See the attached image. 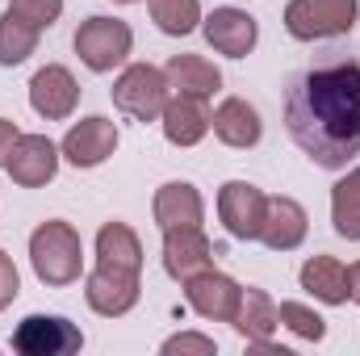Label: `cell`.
Segmentation results:
<instances>
[{
    "mask_svg": "<svg viewBox=\"0 0 360 356\" xmlns=\"http://www.w3.org/2000/svg\"><path fill=\"white\" fill-rule=\"evenodd\" d=\"M289 139L319 168H348L360 155V63H327L293 76L285 96Z\"/></svg>",
    "mask_w": 360,
    "mask_h": 356,
    "instance_id": "1",
    "label": "cell"
},
{
    "mask_svg": "<svg viewBox=\"0 0 360 356\" xmlns=\"http://www.w3.org/2000/svg\"><path fill=\"white\" fill-rule=\"evenodd\" d=\"M30 265H34L42 285H55V289L80 281V272H84V243H80L76 227L63 222V218L42 222L30 235Z\"/></svg>",
    "mask_w": 360,
    "mask_h": 356,
    "instance_id": "2",
    "label": "cell"
},
{
    "mask_svg": "<svg viewBox=\"0 0 360 356\" xmlns=\"http://www.w3.org/2000/svg\"><path fill=\"white\" fill-rule=\"evenodd\" d=\"M130 46H134V34L122 17H89L80 30H76V55L89 72H113L130 59Z\"/></svg>",
    "mask_w": 360,
    "mask_h": 356,
    "instance_id": "3",
    "label": "cell"
},
{
    "mask_svg": "<svg viewBox=\"0 0 360 356\" xmlns=\"http://www.w3.org/2000/svg\"><path fill=\"white\" fill-rule=\"evenodd\" d=\"M356 0H289L285 8V30L297 42H319V38H340L356 25Z\"/></svg>",
    "mask_w": 360,
    "mask_h": 356,
    "instance_id": "4",
    "label": "cell"
},
{
    "mask_svg": "<svg viewBox=\"0 0 360 356\" xmlns=\"http://www.w3.org/2000/svg\"><path fill=\"white\" fill-rule=\"evenodd\" d=\"M168 96H172L168 76L160 68H151V63H130L113 84V105L134 122H160Z\"/></svg>",
    "mask_w": 360,
    "mask_h": 356,
    "instance_id": "5",
    "label": "cell"
},
{
    "mask_svg": "<svg viewBox=\"0 0 360 356\" xmlns=\"http://www.w3.org/2000/svg\"><path fill=\"white\" fill-rule=\"evenodd\" d=\"M84 348V336L63 314H30L13 331V352L21 356H72Z\"/></svg>",
    "mask_w": 360,
    "mask_h": 356,
    "instance_id": "6",
    "label": "cell"
},
{
    "mask_svg": "<svg viewBox=\"0 0 360 356\" xmlns=\"http://www.w3.org/2000/svg\"><path fill=\"white\" fill-rule=\"evenodd\" d=\"M264 210H269V193L256 189L252 180H226L218 189V218L235 239H260L264 227Z\"/></svg>",
    "mask_w": 360,
    "mask_h": 356,
    "instance_id": "7",
    "label": "cell"
},
{
    "mask_svg": "<svg viewBox=\"0 0 360 356\" xmlns=\"http://www.w3.org/2000/svg\"><path fill=\"white\" fill-rule=\"evenodd\" d=\"M184 302L201 319H210V323H231L235 310H239V302H243V285L231 281L218 268H205V272H197V276L184 281Z\"/></svg>",
    "mask_w": 360,
    "mask_h": 356,
    "instance_id": "8",
    "label": "cell"
},
{
    "mask_svg": "<svg viewBox=\"0 0 360 356\" xmlns=\"http://www.w3.org/2000/svg\"><path fill=\"white\" fill-rule=\"evenodd\" d=\"M84 298H89V306L96 314L117 319V314L134 310V302H139V272L96 260V268H92L89 281H84Z\"/></svg>",
    "mask_w": 360,
    "mask_h": 356,
    "instance_id": "9",
    "label": "cell"
},
{
    "mask_svg": "<svg viewBox=\"0 0 360 356\" xmlns=\"http://www.w3.org/2000/svg\"><path fill=\"white\" fill-rule=\"evenodd\" d=\"M113 151H117V122H109V117H101V113L80 117V122L63 134V143H59V155H63L68 164H76V168H96V164H105Z\"/></svg>",
    "mask_w": 360,
    "mask_h": 356,
    "instance_id": "10",
    "label": "cell"
},
{
    "mask_svg": "<svg viewBox=\"0 0 360 356\" xmlns=\"http://www.w3.org/2000/svg\"><path fill=\"white\" fill-rule=\"evenodd\" d=\"M30 105H34V113L46 117V122H63V117H72L76 105H80V84H76V76H72L63 63H46V68H38L34 80H30Z\"/></svg>",
    "mask_w": 360,
    "mask_h": 356,
    "instance_id": "11",
    "label": "cell"
},
{
    "mask_svg": "<svg viewBox=\"0 0 360 356\" xmlns=\"http://www.w3.org/2000/svg\"><path fill=\"white\" fill-rule=\"evenodd\" d=\"M4 172L21 189H42L46 180H55V172H59V147L46 134H21L13 143V151H8Z\"/></svg>",
    "mask_w": 360,
    "mask_h": 356,
    "instance_id": "12",
    "label": "cell"
},
{
    "mask_svg": "<svg viewBox=\"0 0 360 356\" xmlns=\"http://www.w3.org/2000/svg\"><path fill=\"white\" fill-rule=\"evenodd\" d=\"M201 30H205V42L218 51V55H231V59H243L252 55L256 38H260V25L252 13L243 8H214L210 17H201Z\"/></svg>",
    "mask_w": 360,
    "mask_h": 356,
    "instance_id": "13",
    "label": "cell"
},
{
    "mask_svg": "<svg viewBox=\"0 0 360 356\" xmlns=\"http://www.w3.org/2000/svg\"><path fill=\"white\" fill-rule=\"evenodd\" d=\"M164 268L176 281H188V276L214 268V248H210L205 231L201 227H172V231H164Z\"/></svg>",
    "mask_w": 360,
    "mask_h": 356,
    "instance_id": "14",
    "label": "cell"
},
{
    "mask_svg": "<svg viewBox=\"0 0 360 356\" xmlns=\"http://www.w3.org/2000/svg\"><path fill=\"white\" fill-rule=\"evenodd\" d=\"M210 126H214V134H218L226 147H235V151H248V147H256V143L264 139V122H260L256 105H248L243 96H226V101L210 113Z\"/></svg>",
    "mask_w": 360,
    "mask_h": 356,
    "instance_id": "15",
    "label": "cell"
},
{
    "mask_svg": "<svg viewBox=\"0 0 360 356\" xmlns=\"http://www.w3.org/2000/svg\"><path fill=\"white\" fill-rule=\"evenodd\" d=\"M160 126H164V139L172 147H197L205 139V130H210V109H205L201 96L172 92L168 105H164V113H160Z\"/></svg>",
    "mask_w": 360,
    "mask_h": 356,
    "instance_id": "16",
    "label": "cell"
},
{
    "mask_svg": "<svg viewBox=\"0 0 360 356\" xmlns=\"http://www.w3.org/2000/svg\"><path fill=\"white\" fill-rule=\"evenodd\" d=\"M306 231H310V218H306L302 201H293V197H269L260 239L269 243L272 252H293V248H302Z\"/></svg>",
    "mask_w": 360,
    "mask_h": 356,
    "instance_id": "17",
    "label": "cell"
},
{
    "mask_svg": "<svg viewBox=\"0 0 360 356\" xmlns=\"http://www.w3.org/2000/svg\"><path fill=\"white\" fill-rule=\"evenodd\" d=\"M151 210H155L160 231H172V227H201V218H205V201H201V193H197L188 180H168V184H160Z\"/></svg>",
    "mask_w": 360,
    "mask_h": 356,
    "instance_id": "18",
    "label": "cell"
},
{
    "mask_svg": "<svg viewBox=\"0 0 360 356\" xmlns=\"http://www.w3.org/2000/svg\"><path fill=\"white\" fill-rule=\"evenodd\" d=\"M164 76H168V89L180 92V96H201V101H210L214 92L222 89V72H218L205 55H172L168 68H164Z\"/></svg>",
    "mask_w": 360,
    "mask_h": 356,
    "instance_id": "19",
    "label": "cell"
},
{
    "mask_svg": "<svg viewBox=\"0 0 360 356\" xmlns=\"http://www.w3.org/2000/svg\"><path fill=\"white\" fill-rule=\"evenodd\" d=\"M302 289L327 306H344L348 302V268L335 256H310L302 265Z\"/></svg>",
    "mask_w": 360,
    "mask_h": 356,
    "instance_id": "20",
    "label": "cell"
},
{
    "mask_svg": "<svg viewBox=\"0 0 360 356\" xmlns=\"http://www.w3.org/2000/svg\"><path fill=\"white\" fill-rule=\"evenodd\" d=\"M235 331L248 340V344H260V340H272L281 314H276V302H272L264 289H243V302L235 310Z\"/></svg>",
    "mask_w": 360,
    "mask_h": 356,
    "instance_id": "21",
    "label": "cell"
},
{
    "mask_svg": "<svg viewBox=\"0 0 360 356\" xmlns=\"http://www.w3.org/2000/svg\"><path fill=\"white\" fill-rule=\"evenodd\" d=\"M96 260L130 268V272H143V243H139V235L126 222H105L96 231Z\"/></svg>",
    "mask_w": 360,
    "mask_h": 356,
    "instance_id": "22",
    "label": "cell"
},
{
    "mask_svg": "<svg viewBox=\"0 0 360 356\" xmlns=\"http://www.w3.org/2000/svg\"><path fill=\"white\" fill-rule=\"evenodd\" d=\"M331 227L344 239H360V164L331 189Z\"/></svg>",
    "mask_w": 360,
    "mask_h": 356,
    "instance_id": "23",
    "label": "cell"
},
{
    "mask_svg": "<svg viewBox=\"0 0 360 356\" xmlns=\"http://www.w3.org/2000/svg\"><path fill=\"white\" fill-rule=\"evenodd\" d=\"M34 51H38V30L4 8V17H0V68H17Z\"/></svg>",
    "mask_w": 360,
    "mask_h": 356,
    "instance_id": "24",
    "label": "cell"
},
{
    "mask_svg": "<svg viewBox=\"0 0 360 356\" xmlns=\"http://www.w3.org/2000/svg\"><path fill=\"white\" fill-rule=\"evenodd\" d=\"M151 21L172 34V38H184L201 25V4L197 0H151Z\"/></svg>",
    "mask_w": 360,
    "mask_h": 356,
    "instance_id": "25",
    "label": "cell"
},
{
    "mask_svg": "<svg viewBox=\"0 0 360 356\" xmlns=\"http://www.w3.org/2000/svg\"><path fill=\"white\" fill-rule=\"evenodd\" d=\"M276 314H281V323H285L293 336H302V340H310V344H319V340L327 336V319L314 314V310L302 306V302H281Z\"/></svg>",
    "mask_w": 360,
    "mask_h": 356,
    "instance_id": "26",
    "label": "cell"
},
{
    "mask_svg": "<svg viewBox=\"0 0 360 356\" xmlns=\"http://www.w3.org/2000/svg\"><path fill=\"white\" fill-rule=\"evenodd\" d=\"M8 13L21 17L25 25H34V30L42 34V30H51V25L59 21L63 0H8Z\"/></svg>",
    "mask_w": 360,
    "mask_h": 356,
    "instance_id": "27",
    "label": "cell"
},
{
    "mask_svg": "<svg viewBox=\"0 0 360 356\" xmlns=\"http://www.w3.org/2000/svg\"><path fill=\"white\" fill-rule=\"evenodd\" d=\"M164 352H201V356H214L218 352V344L210 340V336H197V331H180L172 340H164Z\"/></svg>",
    "mask_w": 360,
    "mask_h": 356,
    "instance_id": "28",
    "label": "cell"
},
{
    "mask_svg": "<svg viewBox=\"0 0 360 356\" xmlns=\"http://www.w3.org/2000/svg\"><path fill=\"white\" fill-rule=\"evenodd\" d=\"M17 289H21V276H17V265H13V256L0 248V310L17 298Z\"/></svg>",
    "mask_w": 360,
    "mask_h": 356,
    "instance_id": "29",
    "label": "cell"
},
{
    "mask_svg": "<svg viewBox=\"0 0 360 356\" xmlns=\"http://www.w3.org/2000/svg\"><path fill=\"white\" fill-rule=\"evenodd\" d=\"M21 139V130H17V122H8V117H0V168L8 164V151H13V143Z\"/></svg>",
    "mask_w": 360,
    "mask_h": 356,
    "instance_id": "30",
    "label": "cell"
},
{
    "mask_svg": "<svg viewBox=\"0 0 360 356\" xmlns=\"http://www.w3.org/2000/svg\"><path fill=\"white\" fill-rule=\"evenodd\" d=\"M348 298H352V302H360V260L348 268Z\"/></svg>",
    "mask_w": 360,
    "mask_h": 356,
    "instance_id": "31",
    "label": "cell"
},
{
    "mask_svg": "<svg viewBox=\"0 0 360 356\" xmlns=\"http://www.w3.org/2000/svg\"><path fill=\"white\" fill-rule=\"evenodd\" d=\"M117 4H139V0H117Z\"/></svg>",
    "mask_w": 360,
    "mask_h": 356,
    "instance_id": "32",
    "label": "cell"
}]
</instances>
